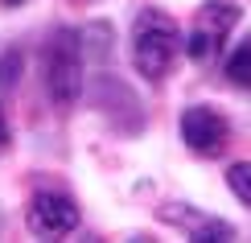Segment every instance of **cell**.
<instances>
[{
  "instance_id": "5",
  "label": "cell",
  "mask_w": 251,
  "mask_h": 243,
  "mask_svg": "<svg viewBox=\"0 0 251 243\" xmlns=\"http://www.w3.org/2000/svg\"><path fill=\"white\" fill-rule=\"evenodd\" d=\"M177 132H181L185 149L198 153V157H214V153H223L226 144H231V120H226L223 111L206 108V103L185 108L181 120H177Z\"/></svg>"
},
{
  "instance_id": "11",
  "label": "cell",
  "mask_w": 251,
  "mask_h": 243,
  "mask_svg": "<svg viewBox=\"0 0 251 243\" xmlns=\"http://www.w3.org/2000/svg\"><path fill=\"white\" fill-rule=\"evenodd\" d=\"M0 4H8V8H21V4H25V0H0Z\"/></svg>"
},
{
  "instance_id": "6",
  "label": "cell",
  "mask_w": 251,
  "mask_h": 243,
  "mask_svg": "<svg viewBox=\"0 0 251 243\" xmlns=\"http://www.w3.org/2000/svg\"><path fill=\"white\" fill-rule=\"evenodd\" d=\"M165 218H173V223H181L185 227V235L198 239V243H226V239H235V227L226 223V218H202V215H165Z\"/></svg>"
},
{
  "instance_id": "8",
  "label": "cell",
  "mask_w": 251,
  "mask_h": 243,
  "mask_svg": "<svg viewBox=\"0 0 251 243\" xmlns=\"http://www.w3.org/2000/svg\"><path fill=\"white\" fill-rule=\"evenodd\" d=\"M226 186H231V194L243 206H251V161H239V165L226 169Z\"/></svg>"
},
{
  "instance_id": "2",
  "label": "cell",
  "mask_w": 251,
  "mask_h": 243,
  "mask_svg": "<svg viewBox=\"0 0 251 243\" xmlns=\"http://www.w3.org/2000/svg\"><path fill=\"white\" fill-rule=\"evenodd\" d=\"M41 79H46L50 103L62 111H70L82 99V41L75 29H54L50 41L41 46Z\"/></svg>"
},
{
  "instance_id": "3",
  "label": "cell",
  "mask_w": 251,
  "mask_h": 243,
  "mask_svg": "<svg viewBox=\"0 0 251 243\" xmlns=\"http://www.w3.org/2000/svg\"><path fill=\"white\" fill-rule=\"evenodd\" d=\"M239 17H243V8L231 4V0H206V4L194 13L190 29H185V37H181L185 58L198 62V66L218 62V54H223V46H226V37H231V29L239 25Z\"/></svg>"
},
{
  "instance_id": "7",
  "label": "cell",
  "mask_w": 251,
  "mask_h": 243,
  "mask_svg": "<svg viewBox=\"0 0 251 243\" xmlns=\"http://www.w3.org/2000/svg\"><path fill=\"white\" fill-rule=\"evenodd\" d=\"M223 75H226V82H231V87L251 91V37L235 46V54L223 62Z\"/></svg>"
},
{
  "instance_id": "1",
  "label": "cell",
  "mask_w": 251,
  "mask_h": 243,
  "mask_svg": "<svg viewBox=\"0 0 251 243\" xmlns=\"http://www.w3.org/2000/svg\"><path fill=\"white\" fill-rule=\"evenodd\" d=\"M181 54V29L161 8H140L132 21V66L140 79L161 82Z\"/></svg>"
},
{
  "instance_id": "9",
  "label": "cell",
  "mask_w": 251,
  "mask_h": 243,
  "mask_svg": "<svg viewBox=\"0 0 251 243\" xmlns=\"http://www.w3.org/2000/svg\"><path fill=\"white\" fill-rule=\"evenodd\" d=\"M21 66H25L21 50H4V54H0V95L17 87V75H21Z\"/></svg>"
},
{
  "instance_id": "4",
  "label": "cell",
  "mask_w": 251,
  "mask_h": 243,
  "mask_svg": "<svg viewBox=\"0 0 251 243\" xmlns=\"http://www.w3.org/2000/svg\"><path fill=\"white\" fill-rule=\"evenodd\" d=\"M25 227L37 239H62L78 227V202L70 194H62V189H37L29 198Z\"/></svg>"
},
{
  "instance_id": "10",
  "label": "cell",
  "mask_w": 251,
  "mask_h": 243,
  "mask_svg": "<svg viewBox=\"0 0 251 243\" xmlns=\"http://www.w3.org/2000/svg\"><path fill=\"white\" fill-rule=\"evenodd\" d=\"M8 140H13V132H8V120H4V108H0V153H8Z\"/></svg>"
}]
</instances>
